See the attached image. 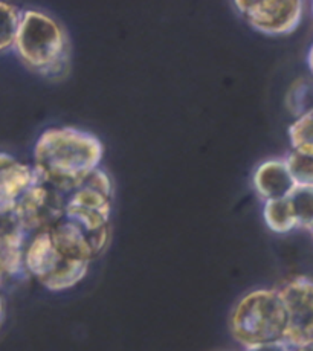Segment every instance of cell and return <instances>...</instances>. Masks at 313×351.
<instances>
[{
  "label": "cell",
  "mask_w": 313,
  "mask_h": 351,
  "mask_svg": "<svg viewBox=\"0 0 313 351\" xmlns=\"http://www.w3.org/2000/svg\"><path fill=\"white\" fill-rule=\"evenodd\" d=\"M98 258L89 232L71 220L30 235L25 247V271L52 292L77 286Z\"/></svg>",
  "instance_id": "6da1fadb"
},
{
  "label": "cell",
  "mask_w": 313,
  "mask_h": 351,
  "mask_svg": "<svg viewBox=\"0 0 313 351\" xmlns=\"http://www.w3.org/2000/svg\"><path fill=\"white\" fill-rule=\"evenodd\" d=\"M104 145L92 132L72 125L49 127L32 148V167L38 179L66 195L103 167Z\"/></svg>",
  "instance_id": "7a4b0ae2"
},
{
  "label": "cell",
  "mask_w": 313,
  "mask_h": 351,
  "mask_svg": "<svg viewBox=\"0 0 313 351\" xmlns=\"http://www.w3.org/2000/svg\"><path fill=\"white\" fill-rule=\"evenodd\" d=\"M12 51L26 69L43 78L58 80L69 71L72 56L69 34L46 11L23 10Z\"/></svg>",
  "instance_id": "3957f363"
},
{
  "label": "cell",
  "mask_w": 313,
  "mask_h": 351,
  "mask_svg": "<svg viewBox=\"0 0 313 351\" xmlns=\"http://www.w3.org/2000/svg\"><path fill=\"white\" fill-rule=\"evenodd\" d=\"M229 326L244 348L286 341L288 310L278 289H257L244 295L231 313Z\"/></svg>",
  "instance_id": "277c9868"
},
{
  "label": "cell",
  "mask_w": 313,
  "mask_h": 351,
  "mask_svg": "<svg viewBox=\"0 0 313 351\" xmlns=\"http://www.w3.org/2000/svg\"><path fill=\"white\" fill-rule=\"evenodd\" d=\"M115 184L103 167L95 170L83 185L67 194L66 219L95 232L111 226L113 213Z\"/></svg>",
  "instance_id": "5b68a950"
},
{
  "label": "cell",
  "mask_w": 313,
  "mask_h": 351,
  "mask_svg": "<svg viewBox=\"0 0 313 351\" xmlns=\"http://www.w3.org/2000/svg\"><path fill=\"white\" fill-rule=\"evenodd\" d=\"M233 6L251 28L269 37L297 31L305 8L299 0H235Z\"/></svg>",
  "instance_id": "8992f818"
},
{
  "label": "cell",
  "mask_w": 313,
  "mask_h": 351,
  "mask_svg": "<svg viewBox=\"0 0 313 351\" xmlns=\"http://www.w3.org/2000/svg\"><path fill=\"white\" fill-rule=\"evenodd\" d=\"M65 193L38 180L17 202L16 214L30 235L46 231L66 219Z\"/></svg>",
  "instance_id": "52a82bcc"
},
{
  "label": "cell",
  "mask_w": 313,
  "mask_h": 351,
  "mask_svg": "<svg viewBox=\"0 0 313 351\" xmlns=\"http://www.w3.org/2000/svg\"><path fill=\"white\" fill-rule=\"evenodd\" d=\"M288 310L286 342L303 348L313 346V280L297 276L278 289Z\"/></svg>",
  "instance_id": "ba28073f"
},
{
  "label": "cell",
  "mask_w": 313,
  "mask_h": 351,
  "mask_svg": "<svg viewBox=\"0 0 313 351\" xmlns=\"http://www.w3.org/2000/svg\"><path fill=\"white\" fill-rule=\"evenodd\" d=\"M28 239L16 208H0V267L8 281L28 276L23 263Z\"/></svg>",
  "instance_id": "9c48e42d"
},
{
  "label": "cell",
  "mask_w": 313,
  "mask_h": 351,
  "mask_svg": "<svg viewBox=\"0 0 313 351\" xmlns=\"http://www.w3.org/2000/svg\"><path fill=\"white\" fill-rule=\"evenodd\" d=\"M38 180L32 164L0 152V208H16L22 195Z\"/></svg>",
  "instance_id": "30bf717a"
},
{
  "label": "cell",
  "mask_w": 313,
  "mask_h": 351,
  "mask_svg": "<svg viewBox=\"0 0 313 351\" xmlns=\"http://www.w3.org/2000/svg\"><path fill=\"white\" fill-rule=\"evenodd\" d=\"M253 188L263 204L289 197L297 185L283 158H270L258 164L253 174Z\"/></svg>",
  "instance_id": "8fae6325"
},
{
  "label": "cell",
  "mask_w": 313,
  "mask_h": 351,
  "mask_svg": "<svg viewBox=\"0 0 313 351\" xmlns=\"http://www.w3.org/2000/svg\"><path fill=\"white\" fill-rule=\"evenodd\" d=\"M263 220L268 229L275 234H289L298 229L297 219L289 199L270 200L263 204Z\"/></svg>",
  "instance_id": "7c38bea8"
},
{
  "label": "cell",
  "mask_w": 313,
  "mask_h": 351,
  "mask_svg": "<svg viewBox=\"0 0 313 351\" xmlns=\"http://www.w3.org/2000/svg\"><path fill=\"white\" fill-rule=\"evenodd\" d=\"M23 10L10 2H0V53L12 51Z\"/></svg>",
  "instance_id": "4fadbf2b"
},
{
  "label": "cell",
  "mask_w": 313,
  "mask_h": 351,
  "mask_svg": "<svg viewBox=\"0 0 313 351\" xmlns=\"http://www.w3.org/2000/svg\"><path fill=\"white\" fill-rule=\"evenodd\" d=\"M290 150L313 156V109L294 119L288 130Z\"/></svg>",
  "instance_id": "5bb4252c"
},
{
  "label": "cell",
  "mask_w": 313,
  "mask_h": 351,
  "mask_svg": "<svg viewBox=\"0 0 313 351\" xmlns=\"http://www.w3.org/2000/svg\"><path fill=\"white\" fill-rule=\"evenodd\" d=\"M286 107L295 118L313 109V78H299L289 87Z\"/></svg>",
  "instance_id": "9a60e30c"
},
{
  "label": "cell",
  "mask_w": 313,
  "mask_h": 351,
  "mask_svg": "<svg viewBox=\"0 0 313 351\" xmlns=\"http://www.w3.org/2000/svg\"><path fill=\"white\" fill-rule=\"evenodd\" d=\"M298 229H313V186H297L289 195Z\"/></svg>",
  "instance_id": "2e32d148"
},
{
  "label": "cell",
  "mask_w": 313,
  "mask_h": 351,
  "mask_svg": "<svg viewBox=\"0 0 313 351\" xmlns=\"http://www.w3.org/2000/svg\"><path fill=\"white\" fill-rule=\"evenodd\" d=\"M284 160L297 186H313V156L290 150Z\"/></svg>",
  "instance_id": "e0dca14e"
},
{
  "label": "cell",
  "mask_w": 313,
  "mask_h": 351,
  "mask_svg": "<svg viewBox=\"0 0 313 351\" xmlns=\"http://www.w3.org/2000/svg\"><path fill=\"white\" fill-rule=\"evenodd\" d=\"M244 351H297V348L292 347L289 342L280 341V342L263 343V346H255V347L244 348Z\"/></svg>",
  "instance_id": "ac0fdd59"
},
{
  "label": "cell",
  "mask_w": 313,
  "mask_h": 351,
  "mask_svg": "<svg viewBox=\"0 0 313 351\" xmlns=\"http://www.w3.org/2000/svg\"><path fill=\"white\" fill-rule=\"evenodd\" d=\"M3 319H5V298L2 292H0V326H2Z\"/></svg>",
  "instance_id": "d6986e66"
},
{
  "label": "cell",
  "mask_w": 313,
  "mask_h": 351,
  "mask_svg": "<svg viewBox=\"0 0 313 351\" xmlns=\"http://www.w3.org/2000/svg\"><path fill=\"white\" fill-rule=\"evenodd\" d=\"M308 66H309V71H310L312 78H313V45L310 46V49L308 52Z\"/></svg>",
  "instance_id": "ffe728a7"
},
{
  "label": "cell",
  "mask_w": 313,
  "mask_h": 351,
  "mask_svg": "<svg viewBox=\"0 0 313 351\" xmlns=\"http://www.w3.org/2000/svg\"><path fill=\"white\" fill-rule=\"evenodd\" d=\"M6 282H8V278H6L3 271H2V267H0V289H2Z\"/></svg>",
  "instance_id": "44dd1931"
},
{
  "label": "cell",
  "mask_w": 313,
  "mask_h": 351,
  "mask_svg": "<svg viewBox=\"0 0 313 351\" xmlns=\"http://www.w3.org/2000/svg\"><path fill=\"white\" fill-rule=\"evenodd\" d=\"M312 12H313V2H312Z\"/></svg>",
  "instance_id": "7402d4cb"
},
{
  "label": "cell",
  "mask_w": 313,
  "mask_h": 351,
  "mask_svg": "<svg viewBox=\"0 0 313 351\" xmlns=\"http://www.w3.org/2000/svg\"><path fill=\"white\" fill-rule=\"evenodd\" d=\"M310 232H312V235H313V229H312V231H310Z\"/></svg>",
  "instance_id": "603a6c76"
}]
</instances>
